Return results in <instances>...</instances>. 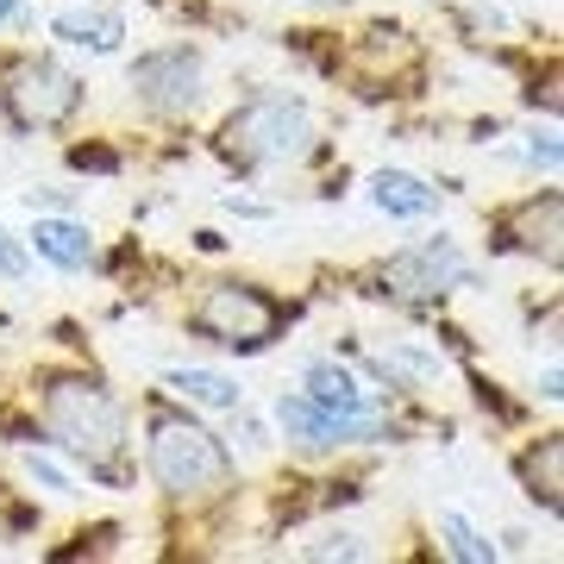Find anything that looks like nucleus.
Listing matches in <instances>:
<instances>
[{
	"instance_id": "f257e3e1",
	"label": "nucleus",
	"mask_w": 564,
	"mask_h": 564,
	"mask_svg": "<svg viewBox=\"0 0 564 564\" xmlns=\"http://www.w3.org/2000/svg\"><path fill=\"white\" fill-rule=\"evenodd\" d=\"M44 426L69 458H88L95 470H113L126 452V408L88 377H57L44 383Z\"/></svg>"
},
{
	"instance_id": "f03ea898",
	"label": "nucleus",
	"mask_w": 564,
	"mask_h": 564,
	"mask_svg": "<svg viewBox=\"0 0 564 564\" xmlns=\"http://www.w3.org/2000/svg\"><path fill=\"white\" fill-rule=\"evenodd\" d=\"M151 477L176 502H214V496L232 489V458H226V445L207 426L158 414L151 421Z\"/></svg>"
},
{
	"instance_id": "7ed1b4c3",
	"label": "nucleus",
	"mask_w": 564,
	"mask_h": 564,
	"mask_svg": "<svg viewBox=\"0 0 564 564\" xmlns=\"http://www.w3.org/2000/svg\"><path fill=\"white\" fill-rule=\"evenodd\" d=\"M220 151L245 170H282V163H302L314 151V120L289 95H258L220 126Z\"/></svg>"
},
{
	"instance_id": "20e7f679",
	"label": "nucleus",
	"mask_w": 564,
	"mask_h": 564,
	"mask_svg": "<svg viewBox=\"0 0 564 564\" xmlns=\"http://www.w3.org/2000/svg\"><path fill=\"white\" fill-rule=\"evenodd\" d=\"M188 326L202 333V339L226 345V351H263V345L276 339L282 326V307L251 289V282H214L202 295V307L188 314Z\"/></svg>"
},
{
	"instance_id": "39448f33",
	"label": "nucleus",
	"mask_w": 564,
	"mask_h": 564,
	"mask_svg": "<svg viewBox=\"0 0 564 564\" xmlns=\"http://www.w3.org/2000/svg\"><path fill=\"white\" fill-rule=\"evenodd\" d=\"M0 101H7L20 132H51L82 107V76L63 69L57 57H20L0 82Z\"/></svg>"
},
{
	"instance_id": "423d86ee",
	"label": "nucleus",
	"mask_w": 564,
	"mask_h": 564,
	"mask_svg": "<svg viewBox=\"0 0 564 564\" xmlns=\"http://www.w3.org/2000/svg\"><path fill=\"white\" fill-rule=\"evenodd\" d=\"M276 426L302 452H333V445H370V440H389V426L358 408V414H339V408H321L314 395H282L276 402Z\"/></svg>"
},
{
	"instance_id": "0eeeda50",
	"label": "nucleus",
	"mask_w": 564,
	"mask_h": 564,
	"mask_svg": "<svg viewBox=\"0 0 564 564\" xmlns=\"http://www.w3.org/2000/svg\"><path fill=\"white\" fill-rule=\"evenodd\" d=\"M132 88H139V101L163 120H182V113H195L202 101V57L188 51V44H170V51H144L132 63Z\"/></svg>"
},
{
	"instance_id": "6e6552de",
	"label": "nucleus",
	"mask_w": 564,
	"mask_h": 564,
	"mask_svg": "<svg viewBox=\"0 0 564 564\" xmlns=\"http://www.w3.org/2000/svg\"><path fill=\"white\" fill-rule=\"evenodd\" d=\"M383 282L395 302H433V295H445L452 282H470V270H464L458 258V239H421L408 245V251H395V258L383 263Z\"/></svg>"
},
{
	"instance_id": "1a4fd4ad",
	"label": "nucleus",
	"mask_w": 564,
	"mask_h": 564,
	"mask_svg": "<svg viewBox=\"0 0 564 564\" xmlns=\"http://www.w3.org/2000/svg\"><path fill=\"white\" fill-rule=\"evenodd\" d=\"M370 207L389 214V220H426V214L440 207V188L421 182L414 170H377V176H370Z\"/></svg>"
},
{
	"instance_id": "9d476101",
	"label": "nucleus",
	"mask_w": 564,
	"mask_h": 564,
	"mask_svg": "<svg viewBox=\"0 0 564 564\" xmlns=\"http://www.w3.org/2000/svg\"><path fill=\"white\" fill-rule=\"evenodd\" d=\"M51 32H57L63 44H82V51L107 57V51H120L126 20L113 13V7H63L57 20H51Z\"/></svg>"
},
{
	"instance_id": "9b49d317",
	"label": "nucleus",
	"mask_w": 564,
	"mask_h": 564,
	"mask_svg": "<svg viewBox=\"0 0 564 564\" xmlns=\"http://www.w3.org/2000/svg\"><path fill=\"white\" fill-rule=\"evenodd\" d=\"M32 251L44 263H57V270H88L95 263V239H88V226L82 220H39L32 226Z\"/></svg>"
},
{
	"instance_id": "f8f14e48",
	"label": "nucleus",
	"mask_w": 564,
	"mask_h": 564,
	"mask_svg": "<svg viewBox=\"0 0 564 564\" xmlns=\"http://www.w3.org/2000/svg\"><path fill=\"white\" fill-rule=\"evenodd\" d=\"M302 395H314L321 408H339V414H358V408H370V395L358 389V377L345 370V364H326V358H314L302 370Z\"/></svg>"
},
{
	"instance_id": "ddd939ff",
	"label": "nucleus",
	"mask_w": 564,
	"mask_h": 564,
	"mask_svg": "<svg viewBox=\"0 0 564 564\" xmlns=\"http://www.w3.org/2000/svg\"><path fill=\"white\" fill-rule=\"evenodd\" d=\"M163 383L195 408H220V414H239L245 408V389L232 377H220V370H163Z\"/></svg>"
},
{
	"instance_id": "4468645a",
	"label": "nucleus",
	"mask_w": 564,
	"mask_h": 564,
	"mask_svg": "<svg viewBox=\"0 0 564 564\" xmlns=\"http://www.w3.org/2000/svg\"><path fill=\"white\" fill-rule=\"evenodd\" d=\"M558 195H540V202H527L521 214H514V245L521 251H533V258L558 263Z\"/></svg>"
},
{
	"instance_id": "2eb2a0df",
	"label": "nucleus",
	"mask_w": 564,
	"mask_h": 564,
	"mask_svg": "<svg viewBox=\"0 0 564 564\" xmlns=\"http://www.w3.org/2000/svg\"><path fill=\"white\" fill-rule=\"evenodd\" d=\"M440 533H445V552H452V558H464V564H489V558H496V545H489L477 527L464 521L458 508H445V514H440Z\"/></svg>"
},
{
	"instance_id": "dca6fc26",
	"label": "nucleus",
	"mask_w": 564,
	"mask_h": 564,
	"mask_svg": "<svg viewBox=\"0 0 564 564\" xmlns=\"http://www.w3.org/2000/svg\"><path fill=\"white\" fill-rule=\"evenodd\" d=\"M558 458H564V445L545 440V452H533V458L521 464V470H527V496L545 502V508H558Z\"/></svg>"
},
{
	"instance_id": "f3484780",
	"label": "nucleus",
	"mask_w": 564,
	"mask_h": 564,
	"mask_svg": "<svg viewBox=\"0 0 564 564\" xmlns=\"http://www.w3.org/2000/svg\"><path fill=\"white\" fill-rule=\"evenodd\" d=\"M25 477L44 489V496H76V484H69V470H63L57 458H44V452H25Z\"/></svg>"
},
{
	"instance_id": "a211bd4d",
	"label": "nucleus",
	"mask_w": 564,
	"mask_h": 564,
	"mask_svg": "<svg viewBox=\"0 0 564 564\" xmlns=\"http://www.w3.org/2000/svg\"><path fill=\"white\" fill-rule=\"evenodd\" d=\"M302 558H364L358 533H321L314 545H302Z\"/></svg>"
},
{
	"instance_id": "6ab92c4d",
	"label": "nucleus",
	"mask_w": 564,
	"mask_h": 564,
	"mask_svg": "<svg viewBox=\"0 0 564 564\" xmlns=\"http://www.w3.org/2000/svg\"><path fill=\"white\" fill-rule=\"evenodd\" d=\"M521 158L533 163V170H545V176H552V170H558V132H552V126H545V132H527Z\"/></svg>"
},
{
	"instance_id": "aec40b11",
	"label": "nucleus",
	"mask_w": 564,
	"mask_h": 564,
	"mask_svg": "<svg viewBox=\"0 0 564 564\" xmlns=\"http://www.w3.org/2000/svg\"><path fill=\"white\" fill-rule=\"evenodd\" d=\"M25 263H32V258H25V245L13 239L7 226H0V276H7V282H20V276H25Z\"/></svg>"
},
{
	"instance_id": "412c9836",
	"label": "nucleus",
	"mask_w": 564,
	"mask_h": 564,
	"mask_svg": "<svg viewBox=\"0 0 564 564\" xmlns=\"http://www.w3.org/2000/svg\"><path fill=\"white\" fill-rule=\"evenodd\" d=\"M32 207H57V214H69L76 195H63V188H32Z\"/></svg>"
},
{
	"instance_id": "4be33fe9",
	"label": "nucleus",
	"mask_w": 564,
	"mask_h": 564,
	"mask_svg": "<svg viewBox=\"0 0 564 564\" xmlns=\"http://www.w3.org/2000/svg\"><path fill=\"white\" fill-rule=\"evenodd\" d=\"M7 25H32V7H25V0H0V32H7Z\"/></svg>"
},
{
	"instance_id": "5701e85b",
	"label": "nucleus",
	"mask_w": 564,
	"mask_h": 564,
	"mask_svg": "<svg viewBox=\"0 0 564 564\" xmlns=\"http://www.w3.org/2000/svg\"><path fill=\"white\" fill-rule=\"evenodd\" d=\"M232 440H245V452H263V421H251V414H245Z\"/></svg>"
},
{
	"instance_id": "b1692460",
	"label": "nucleus",
	"mask_w": 564,
	"mask_h": 564,
	"mask_svg": "<svg viewBox=\"0 0 564 564\" xmlns=\"http://www.w3.org/2000/svg\"><path fill=\"white\" fill-rule=\"evenodd\" d=\"M540 395H545V402H558V364H545V377H540Z\"/></svg>"
}]
</instances>
